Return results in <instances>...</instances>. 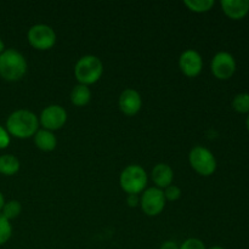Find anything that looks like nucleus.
<instances>
[{
  "instance_id": "nucleus-15",
  "label": "nucleus",
  "mask_w": 249,
  "mask_h": 249,
  "mask_svg": "<svg viewBox=\"0 0 249 249\" xmlns=\"http://www.w3.org/2000/svg\"><path fill=\"white\" fill-rule=\"evenodd\" d=\"M90 100H91V91H90L89 87H87V85L78 84L71 91V101L74 106H87Z\"/></svg>"
},
{
  "instance_id": "nucleus-25",
  "label": "nucleus",
  "mask_w": 249,
  "mask_h": 249,
  "mask_svg": "<svg viewBox=\"0 0 249 249\" xmlns=\"http://www.w3.org/2000/svg\"><path fill=\"white\" fill-rule=\"evenodd\" d=\"M160 249H179V246L174 241H165L160 246Z\"/></svg>"
},
{
  "instance_id": "nucleus-24",
  "label": "nucleus",
  "mask_w": 249,
  "mask_h": 249,
  "mask_svg": "<svg viewBox=\"0 0 249 249\" xmlns=\"http://www.w3.org/2000/svg\"><path fill=\"white\" fill-rule=\"evenodd\" d=\"M126 203L129 207H138L140 204V196L139 195H128Z\"/></svg>"
},
{
  "instance_id": "nucleus-13",
  "label": "nucleus",
  "mask_w": 249,
  "mask_h": 249,
  "mask_svg": "<svg viewBox=\"0 0 249 249\" xmlns=\"http://www.w3.org/2000/svg\"><path fill=\"white\" fill-rule=\"evenodd\" d=\"M151 178H152V181L155 182L156 187L162 190L172 185L173 180H174V172L170 165L165 164V163H158L152 169Z\"/></svg>"
},
{
  "instance_id": "nucleus-17",
  "label": "nucleus",
  "mask_w": 249,
  "mask_h": 249,
  "mask_svg": "<svg viewBox=\"0 0 249 249\" xmlns=\"http://www.w3.org/2000/svg\"><path fill=\"white\" fill-rule=\"evenodd\" d=\"M184 4L192 12L202 14V12H208L209 10H212L215 1L214 0H185Z\"/></svg>"
},
{
  "instance_id": "nucleus-11",
  "label": "nucleus",
  "mask_w": 249,
  "mask_h": 249,
  "mask_svg": "<svg viewBox=\"0 0 249 249\" xmlns=\"http://www.w3.org/2000/svg\"><path fill=\"white\" fill-rule=\"evenodd\" d=\"M119 109L125 116H135L142 107V99L140 94L134 89H125L119 96Z\"/></svg>"
},
{
  "instance_id": "nucleus-9",
  "label": "nucleus",
  "mask_w": 249,
  "mask_h": 249,
  "mask_svg": "<svg viewBox=\"0 0 249 249\" xmlns=\"http://www.w3.org/2000/svg\"><path fill=\"white\" fill-rule=\"evenodd\" d=\"M39 122L46 130H58L67 122V112L58 105H50L41 111Z\"/></svg>"
},
{
  "instance_id": "nucleus-6",
  "label": "nucleus",
  "mask_w": 249,
  "mask_h": 249,
  "mask_svg": "<svg viewBox=\"0 0 249 249\" xmlns=\"http://www.w3.org/2000/svg\"><path fill=\"white\" fill-rule=\"evenodd\" d=\"M31 46L36 50H49L56 44V33L48 24H34L27 33Z\"/></svg>"
},
{
  "instance_id": "nucleus-27",
  "label": "nucleus",
  "mask_w": 249,
  "mask_h": 249,
  "mask_svg": "<svg viewBox=\"0 0 249 249\" xmlns=\"http://www.w3.org/2000/svg\"><path fill=\"white\" fill-rule=\"evenodd\" d=\"M5 50V45H4V41L1 40V39H0V53H2V51Z\"/></svg>"
},
{
  "instance_id": "nucleus-21",
  "label": "nucleus",
  "mask_w": 249,
  "mask_h": 249,
  "mask_svg": "<svg viewBox=\"0 0 249 249\" xmlns=\"http://www.w3.org/2000/svg\"><path fill=\"white\" fill-rule=\"evenodd\" d=\"M163 194H164L165 199L174 202L178 201L181 197V189L179 186H177V185H169L168 187H165Z\"/></svg>"
},
{
  "instance_id": "nucleus-10",
  "label": "nucleus",
  "mask_w": 249,
  "mask_h": 249,
  "mask_svg": "<svg viewBox=\"0 0 249 249\" xmlns=\"http://www.w3.org/2000/svg\"><path fill=\"white\" fill-rule=\"evenodd\" d=\"M179 68L186 77L195 78L202 72L203 68V60L199 53L196 50H189L184 51L179 57Z\"/></svg>"
},
{
  "instance_id": "nucleus-14",
  "label": "nucleus",
  "mask_w": 249,
  "mask_h": 249,
  "mask_svg": "<svg viewBox=\"0 0 249 249\" xmlns=\"http://www.w3.org/2000/svg\"><path fill=\"white\" fill-rule=\"evenodd\" d=\"M34 138V143L39 150L44 151V152H51L56 148L57 145V140L56 136L53 135V131H49L46 129H40L36 133Z\"/></svg>"
},
{
  "instance_id": "nucleus-23",
  "label": "nucleus",
  "mask_w": 249,
  "mask_h": 249,
  "mask_svg": "<svg viewBox=\"0 0 249 249\" xmlns=\"http://www.w3.org/2000/svg\"><path fill=\"white\" fill-rule=\"evenodd\" d=\"M10 143V134L5 128L0 125V150H4Z\"/></svg>"
},
{
  "instance_id": "nucleus-3",
  "label": "nucleus",
  "mask_w": 249,
  "mask_h": 249,
  "mask_svg": "<svg viewBox=\"0 0 249 249\" xmlns=\"http://www.w3.org/2000/svg\"><path fill=\"white\" fill-rule=\"evenodd\" d=\"M104 73V65L97 56L85 55L77 61L74 66V75L79 84L91 85L99 82Z\"/></svg>"
},
{
  "instance_id": "nucleus-22",
  "label": "nucleus",
  "mask_w": 249,
  "mask_h": 249,
  "mask_svg": "<svg viewBox=\"0 0 249 249\" xmlns=\"http://www.w3.org/2000/svg\"><path fill=\"white\" fill-rule=\"evenodd\" d=\"M179 249H207L204 243L198 238H187Z\"/></svg>"
},
{
  "instance_id": "nucleus-18",
  "label": "nucleus",
  "mask_w": 249,
  "mask_h": 249,
  "mask_svg": "<svg viewBox=\"0 0 249 249\" xmlns=\"http://www.w3.org/2000/svg\"><path fill=\"white\" fill-rule=\"evenodd\" d=\"M22 212V206L18 201H12L5 202L4 207L1 209V214L7 219V220H12V219H16L17 216L21 214Z\"/></svg>"
},
{
  "instance_id": "nucleus-20",
  "label": "nucleus",
  "mask_w": 249,
  "mask_h": 249,
  "mask_svg": "<svg viewBox=\"0 0 249 249\" xmlns=\"http://www.w3.org/2000/svg\"><path fill=\"white\" fill-rule=\"evenodd\" d=\"M12 226L10 220H7L1 213H0V246L5 245L11 238Z\"/></svg>"
},
{
  "instance_id": "nucleus-26",
  "label": "nucleus",
  "mask_w": 249,
  "mask_h": 249,
  "mask_svg": "<svg viewBox=\"0 0 249 249\" xmlns=\"http://www.w3.org/2000/svg\"><path fill=\"white\" fill-rule=\"evenodd\" d=\"M4 204H5V198H4V196H2L1 192H0V211H1V209H2Z\"/></svg>"
},
{
  "instance_id": "nucleus-16",
  "label": "nucleus",
  "mask_w": 249,
  "mask_h": 249,
  "mask_svg": "<svg viewBox=\"0 0 249 249\" xmlns=\"http://www.w3.org/2000/svg\"><path fill=\"white\" fill-rule=\"evenodd\" d=\"M19 170V160L14 155L0 156V174L5 177L15 175Z\"/></svg>"
},
{
  "instance_id": "nucleus-2",
  "label": "nucleus",
  "mask_w": 249,
  "mask_h": 249,
  "mask_svg": "<svg viewBox=\"0 0 249 249\" xmlns=\"http://www.w3.org/2000/svg\"><path fill=\"white\" fill-rule=\"evenodd\" d=\"M27 61L15 49H5L0 53V77L7 82L21 80L27 73Z\"/></svg>"
},
{
  "instance_id": "nucleus-28",
  "label": "nucleus",
  "mask_w": 249,
  "mask_h": 249,
  "mask_svg": "<svg viewBox=\"0 0 249 249\" xmlns=\"http://www.w3.org/2000/svg\"><path fill=\"white\" fill-rule=\"evenodd\" d=\"M246 126H247V130L249 131V113H248V117H247V121H246Z\"/></svg>"
},
{
  "instance_id": "nucleus-12",
  "label": "nucleus",
  "mask_w": 249,
  "mask_h": 249,
  "mask_svg": "<svg viewBox=\"0 0 249 249\" xmlns=\"http://www.w3.org/2000/svg\"><path fill=\"white\" fill-rule=\"evenodd\" d=\"M224 14L231 19L245 18L249 12V0H221Z\"/></svg>"
},
{
  "instance_id": "nucleus-1",
  "label": "nucleus",
  "mask_w": 249,
  "mask_h": 249,
  "mask_svg": "<svg viewBox=\"0 0 249 249\" xmlns=\"http://www.w3.org/2000/svg\"><path fill=\"white\" fill-rule=\"evenodd\" d=\"M39 119L28 109H17L12 112L6 121V130L17 139H28L39 130Z\"/></svg>"
},
{
  "instance_id": "nucleus-19",
  "label": "nucleus",
  "mask_w": 249,
  "mask_h": 249,
  "mask_svg": "<svg viewBox=\"0 0 249 249\" xmlns=\"http://www.w3.org/2000/svg\"><path fill=\"white\" fill-rule=\"evenodd\" d=\"M232 107L238 113H249V94L241 92L232 100Z\"/></svg>"
},
{
  "instance_id": "nucleus-5",
  "label": "nucleus",
  "mask_w": 249,
  "mask_h": 249,
  "mask_svg": "<svg viewBox=\"0 0 249 249\" xmlns=\"http://www.w3.org/2000/svg\"><path fill=\"white\" fill-rule=\"evenodd\" d=\"M192 169L202 177H211L216 170V160L213 153L203 146H196L189 153Z\"/></svg>"
},
{
  "instance_id": "nucleus-29",
  "label": "nucleus",
  "mask_w": 249,
  "mask_h": 249,
  "mask_svg": "<svg viewBox=\"0 0 249 249\" xmlns=\"http://www.w3.org/2000/svg\"><path fill=\"white\" fill-rule=\"evenodd\" d=\"M209 249H225V248L220 247V246H214V247H212V248H209Z\"/></svg>"
},
{
  "instance_id": "nucleus-7",
  "label": "nucleus",
  "mask_w": 249,
  "mask_h": 249,
  "mask_svg": "<svg viewBox=\"0 0 249 249\" xmlns=\"http://www.w3.org/2000/svg\"><path fill=\"white\" fill-rule=\"evenodd\" d=\"M165 197L163 190L158 187H150L142 192L140 197V207L148 216H156L163 212L165 207Z\"/></svg>"
},
{
  "instance_id": "nucleus-8",
  "label": "nucleus",
  "mask_w": 249,
  "mask_h": 249,
  "mask_svg": "<svg viewBox=\"0 0 249 249\" xmlns=\"http://www.w3.org/2000/svg\"><path fill=\"white\" fill-rule=\"evenodd\" d=\"M212 73L219 80H228L235 74L236 60L230 53L220 51L213 57L211 63Z\"/></svg>"
},
{
  "instance_id": "nucleus-4",
  "label": "nucleus",
  "mask_w": 249,
  "mask_h": 249,
  "mask_svg": "<svg viewBox=\"0 0 249 249\" xmlns=\"http://www.w3.org/2000/svg\"><path fill=\"white\" fill-rule=\"evenodd\" d=\"M147 180V173L141 165L130 164L122 172L119 185L128 195H139L146 189Z\"/></svg>"
}]
</instances>
